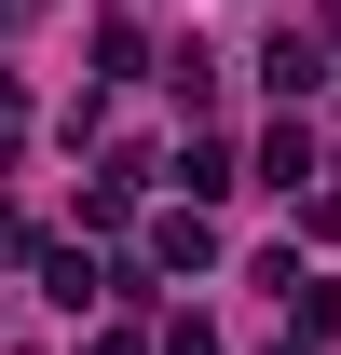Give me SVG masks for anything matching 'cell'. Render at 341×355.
Listing matches in <instances>:
<instances>
[{"label": "cell", "instance_id": "cell-1", "mask_svg": "<svg viewBox=\"0 0 341 355\" xmlns=\"http://www.w3.org/2000/svg\"><path fill=\"white\" fill-rule=\"evenodd\" d=\"M150 260H164V273H205V260H218L205 205H164V219H150Z\"/></svg>", "mask_w": 341, "mask_h": 355}, {"label": "cell", "instance_id": "cell-2", "mask_svg": "<svg viewBox=\"0 0 341 355\" xmlns=\"http://www.w3.org/2000/svg\"><path fill=\"white\" fill-rule=\"evenodd\" d=\"M259 83H273V96H314V83H328V55H314V42H300V28H287V42L259 55Z\"/></svg>", "mask_w": 341, "mask_h": 355}, {"label": "cell", "instance_id": "cell-3", "mask_svg": "<svg viewBox=\"0 0 341 355\" xmlns=\"http://www.w3.org/2000/svg\"><path fill=\"white\" fill-rule=\"evenodd\" d=\"M259 178H273V191H300V178H314V137L273 123V137H259Z\"/></svg>", "mask_w": 341, "mask_h": 355}, {"label": "cell", "instance_id": "cell-4", "mask_svg": "<svg viewBox=\"0 0 341 355\" xmlns=\"http://www.w3.org/2000/svg\"><path fill=\"white\" fill-rule=\"evenodd\" d=\"M164 355H218V328H205V314H177V328H164Z\"/></svg>", "mask_w": 341, "mask_h": 355}, {"label": "cell", "instance_id": "cell-5", "mask_svg": "<svg viewBox=\"0 0 341 355\" xmlns=\"http://www.w3.org/2000/svg\"><path fill=\"white\" fill-rule=\"evenodd\" d=\"M0 260H14V232H0Z\"/></svg>", "mask_w": 341, "mask_h": 355}]
</instances>
